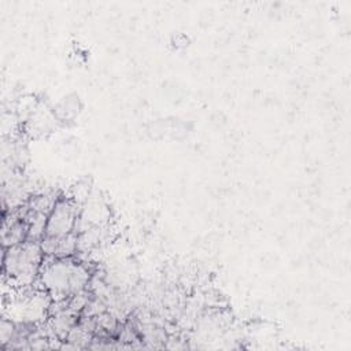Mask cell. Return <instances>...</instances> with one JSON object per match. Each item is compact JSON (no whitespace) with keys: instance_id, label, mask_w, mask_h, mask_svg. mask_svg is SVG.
<instances>
[{"instance_id":"cell-1","label":"cell","mask_w":351,"mask_h":351,"mask_svg":"<svg viewBox=\"0 0 351 351\" xmlns=\"http://www.w3.org/2000/svg\"><path fill=\"white\" fill-rule=\"evenodd\" d=\"M45 255L40 241L25 240L3 248V287L8 289L29 288L38 281Z\"/></svg>"},{"instance_id":"cell-2","label":"cell","mask_w":351,"mask_h":351,"mask_svg":"<svg viewBox=\"0 0 351 351\" xmlns=\"http://www.w3.org/2000/svg\"><path fill=\"white\" fill-rule=\"evenodd\" d=\"M38 282L53 300L66 299L85 291L89 282V271L82 263L73 259V256H45Z\"/></svg>"},{"instance_id":"cell-3","label":"cell","mask_w":351,"mask_h":351,"mask_svg":"<svg viewBox=\"0 0 351 351\" xmlns=\"http://www.w3.org/2000/svg\"><path fill=\"white\" fill-rule=\"evenodd\" d=\"M51 295L38 287L11 289L3 299V317L16 325H37L48 318L52 303Z\"/></svg>"},{"instance_id":"cell-4","label":"cell","mask_w":351,"mask_h":351,"mask_svg":"<svg viewBox=\"0 0 351 351\" xmlns=\"http://www.w3.org/2000/svg\"><path fill=\"white\" fill-rule=\"evenodd\" d=\"M80 204L73 197H59L47 218L44 237H64L75 233Z\"/></svg>"}]
</instances>
